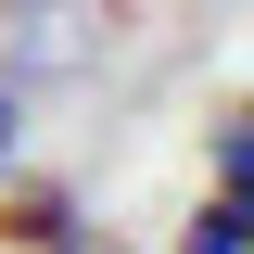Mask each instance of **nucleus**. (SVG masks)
I'll use <instances>...</instances> for the list:
<instances>
[{"label": "nucleus", "instance_id": "7ed1b4c3", "mask_svg": "<svg viewBox=\"0 0 254 254\" xmlns=\"http://www.w3.org/2000/svg\"><path fill=\"white\" fill-rule=\"evenodd\" d=\"M13 140H26V115H13V89H0V165H13Z\"/></svg>", "mask_w": 254, "mask_h": 254}, {"label": "nucleus", "instance_id": "20e7f679", "mask_svg": "<svg viewBox=\"0 0 254 254\" xmlns=\"http://www.w3.org/2000/svg\"><path fill=\"white\" fill-rule=\"evenodd\" d=\"M51 254H115V242H76V229H64V242H51Z\"/></svg>", "mask_w": 254, "mask_h": 254}, {"label": "nucleus", "instance_id": "f257e3e1", "mask_svg": "<svg viewBox=\"0 0 254 254\" xmlns=\"http://www.w3.org/2000/svg\"><path fill=\"white\" fill-rule=\"evenodd\" d=\"M242 229H254V216H242V203H229V190H216V203L190 216V242H178V254H242Z\"/></svg>", "mask_w": 254, "mask_h": 254}, {"label": "nucleus", "instance_id": "f03ea898", "mask_svg": "<svg viewBox=\"0 0 254 254\" xmlns=\"http://www.w3.org/2000/svg\"><path fill=\"white\" fill-rule=\"evenodd\" d=\"M242 178H254V140H242V115H216V190L242 203Z\"/></svg>", "mask_w": 254, "mask_h": 254}]
</instances>
